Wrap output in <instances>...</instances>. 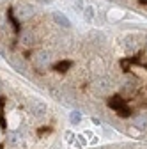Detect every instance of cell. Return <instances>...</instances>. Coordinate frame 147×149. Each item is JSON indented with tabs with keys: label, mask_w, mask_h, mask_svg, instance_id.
I'll list each match as a JSON object with an SVG mask.
<instances>
[{
	"label": "cell",
	"mask_w": 147,
	"mask_h": 149,
	"mask_svg": "<svg viewBox=\"0 0 147 149\" xmlns=\"http://www.w3.org/2000/svg\"><path fill=\"white\" fill-rule=\"evenodd\" d=\"M121 16H122V11H121V9H112V11L108 13V18H110V20H112V22L119 20Z\"/></svg>",
	"instance_id": "30bf717a"
},
{
	"label": "cell",
	"mask_w": 147,
	"mask_h": 149,
	"mask_svg": "<svg viewBox=\"0 0 147 149\" xmlns=\"http://www.w3.org/2000/svg\"><path fill=\"white\" fill-rule=\"evenodd\" d=\"M53 20H55V23H57L59 27H64V29L71 27V22L67 20L64 14H60V13H53Z\"/></svg>",
	"instance_id": "52a82bcc"
},
{
	"label": "cell",
	"mask_w": 147,
	"mask_h": 149,
	"mask_svg": "<svg viewBox=\"0 0 147 149\" xmlns=\"http://www.w3.org/2000/svg\"><path fill=\"white\" fill-rule=\"evenodd\" d=\"M69 119H71V123H73V124H78V123H80V119H82V116H80V112H76V110H73V112H71V116H69Z\"/></svg>",
	"instance_id": "8fae6325"
},
{
	"label": "cell",
	"mask_w": 147,
	"mask_h": 149,
	"mask_svg": "<svg viewBox=\"0 0 147 149\" xmlns=\"http://www.w3.org/2000/svg\"><path fill=\"white\" fill-rule=\"evenodd\" d=\"M110 89H112V82H110V78H105V77H101L99 80H96V84H94V91L98 92V94H108L110 92Z\"/></svg>",
	"instance_id": "277c9868"
},
{
	"label": "cell",
	"mask_w": 147,
	"mask_h": 149,
	"mask_svg": "<svg viewBox=\"0 0 147 149\" xmlns=\"http://www.w3.org/2000/svg\"><path fill=\"white\" fill-rule=\"evenodd\" d=\"M137 91V84L133 82V80H124L122 84H121V94L122 96H133V92Z\"/></svg>",
	"instance_id": "5b68a950"
},
{
	"label": "cell",
	"mask_w": 147,
	"mask_h": 149,
	"mask_svg": "<svg viewBox=\"0 0 147 149\" xmlns=\"http://www.w3.org/2000/svg\"><path fill=\"white\" fill-rule=\"evenodd\" d=\"M28 112H30V116H34L35 119H43L48 114V107L39 98H32L28 101Z\"/></svg>",
	"instance_id": "6da1fadb"
},
{
	"label": "cell",
	"mask_w": 147,
	"mask_h": 149,
	"mask_svg": "<svg viewBox=\"0 0 147 149\" xmlns=\"http://www.w3.org/2000/svg\"><path fill=\"white\" fill-rule=\"evenodd\" d=\"M14 14H16V18L20 22H27L34 16V7L30 4H27V2H20L14 7Z\"/></svg>",
	"instance_id": "7a4b0ae2"
},
{
	"label": "cell",
	"mask_w": 147,
	"mask_h": 149,
	"mask_svg": "<svg viewBox=\"0 0 147 149\" xmlns=\"http://www.w3.org/2000/svg\"><path fill=\"white\" fill-rule=\"evenodd\" d=\"M32 62L35 68H48V64L51 62V53L48 50H39V52H35L34 53V57H32Z\"/></svg>",
	"instance_id": "3957f363"
},
{
	"label": "cell",
	"mask_w": 147,
	"mask_h": 149,
	"mask_svg": "<svg viewBox=\"0 0 147 149\" xmlns=\"http://www.w3.org/2000/svg\"><path fill=\"white\" fill-rule=\"evenodd\" d=\"M0 2H4V0H0Z\"/></svg>",
	"instance_id": "4fadbf2b"
},
{
	"label": "cell",
	"mask_w": 147,
	"mask_h": 149,
	"mask_svg": "<svg viewBox=\"0 0 147 149\" xmlns=\"http://www.w3.org/2000/svg\"><path fill=\"white\" fill-rule=\"evenodd\" d=\"M83 16H85L87 22H92L94 20V7L92 6H85L83 7Z\"/></svg>",
	"instance_id": "ba28073f"
},
{
	"label": "cell",
	"mask_w": 147,
	"mask_h": 149,
	"mask_svg": "<svg viewBox=\"0 0 147 149\" xmlns=\"http://www.w3.org/2000/svg\"><path fill=\"white\" fill-rule=\"evenodd\" d=\"M124 46H126V50H128V52H133V50L137 48V41L133 39V37H128V39L124 41Z\"/></svg>",
	"instance_id": "9c48e42d"
},
{
	"label": "cell",
	"mask_w": 147,
	"mask_h": 149,
	"mask_svg": "<svg viewBox=\"0 0 147 149\" xmlns=\"http://www.w3.org/2000/svg\"><path fill=\"white\" fill-rule=\"evenodd\" d=\"M20 41H21L25 46L34 45V43H35V34H34V30H23L21 36H20Z\"/></svg>",
	"instance_id": "8992f818"
},
{
	"label": "cell",
	"mask_w": 147,
	"mask_h": 149,
	"mask_svg": "<svg viewBox=\"0 0 147 149\" xmlns=\"http://www.w3.org/2000/svg\"><path fill=\"white\" fill-rule=\"evenodd\" d=\"M2 91H4V84H2V82H0V92H2Z\"/></svg>",
	"instance_id": "7c38bea8"
}]
</instances>
